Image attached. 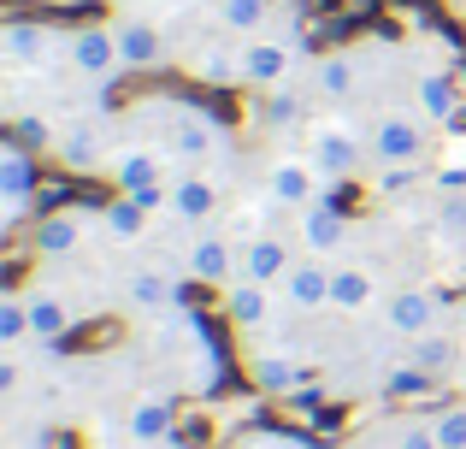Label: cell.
Listing matches in <instances>:
<instances>
[{"mask_svg":"<svg viewBox=\"0 0 466 449\" xmlns=\"http://www.w3.org/2000/svg\"><path fill=\"white\" fill-rule=\"evenodd\" d=\"M171 125H166V154L177 166H207V160H225V130L207 107H183V101H166Z\"/></svg>","mask_w":466,"mask_h":449,"instance_id":"6da1fadb","label":"cell"},{"mask_svg":"<svg viewBox=\"0 0 466 449\" xmlns=\"http://www.w3.org/2000/svg\"><path fill=\"white\" fill-rule=\"evenodd\" d=\"M366 137L360 130H349L342 118H319L308 130V160L319 166V178H330V184H342V178H354L366 166Z\"/></svg>","mask_w":466,"mask_h":449,"instance_id":"7a4b0ae2","label":"cell"},{"mask_svg":"<svg viewBox=\"0 0 466 449\" xmlns=\"http://www.w3.org/2000/svg\"><path fill=\"white\" fill-rule=\"evenodd\" d=\"M366 148L378 154V166L425 160V113H413V107H390V113H378L372 130H366Z\"/></svg>","mask_w":466,"mask_h":449,"instance_id":"3957f363","label":"cell"},{"mask_svg":"<svg viewBox=\"0 0 466 449\" xmlns=\"http://www.w3.org/2000/svg\"><path fill=\"white\" fill-rule=\"evenodd\" d=\"M66 66L77 71L83 83H113L118 71H125V59H118V42H113V24H83V30L66 36Z\"/></svg>","mask_w":466,"mask_h":449,"instance_id":"277c9868","label":"cell"},{"mask_svg":"<svg viewBox=\"0 0 466 449\" xmlns=\"http://www.w3.org/2000/svg\"><path fill=\"white\" fill-rule=\"evenodd\" d=\"M66 54V36H54L47 24H30V18H12L0 30V59L12 71H47V59Z\"/></svg>","mask_w":466,"mask_h":449,"instance_id":"5b68a950","label":"cell"},{"mask_svg":"<svg viewBox=\"0 0 466 449\" xmlns=\"http://www.w3.org/2000/svg\"><path fill=\"white\" fill-rule=\"evenodd\" d=\"M166 166H177L166 154V142H125V148L113 154V184H118V196L159 189V184H166Z\"/></svg>","mask_w":466,"mask_h":449,"instance_id":"8992f818","label":"cell"},{"mask_svg":"<svg viewBox=\"0 0 466 449\" xmlns=\"http://www.w3.org/2000/svg\"><path fill=\"white\" fill-rule=\"evenodd\" d=\"M266 196L278 201L284 213H301L319 201V166L308 154H284V160H272V172H266Z\"/></svg>","mask_w":466,"mask_h":449,"instance_id":"52a82bcc","label":"cell"},{"mask_svg":"<svg viewBox=\"0 0 466 449\" xmlns=\"http://www.w3.org/2000/svg\"><path fill=\"white\" fill-rule=\"evenodd\" d=\"M30 196H35V148H24L18 137H6L0 142V201H6V225L24 219Z\"/></svg>","mask_w":466,"mask_h":449,"instance_id":"ba28073f","label":"cell"},{"mask_svg":"<svg viewBox=\"0 0 466 449\" xmlns=\"http://www.w3.org/2000/svg\"><path fill=\"white\" fill-rule=\"evenodd\" d=\"M437 320H443V296L437 290H396V296H384V325L396 337H425L437 332Z\"/></svg>","mask_w":466,"mask_h":449,"instance_id":"9c48e42d","label":"cell"},{"mask_svg":"<svg viewBox=\"0 0 466 449\" xmlns=\"http://www.w3.org/2000/svg\"><path fill=\"white\" fill-rule=\"evenodd\" d=\"M242 266V249H230L218 230H201V237H189V249H183V272L195 278V284H230Z\"/></svg>","mask_w":466,"mask_h":449,"instance_id":"30bf717a","label":"cell"},{"mask_svg":"<svg viewBox=\"0 0 466 449\" xmlns=\"http://www.w3.org/2000/svg\"><path fill=\"white\" fill-rule=\"evenodd\" d=\"M113 42H118V59H125V71H159L171 59L166 36H159V24L148 18H113Z\"/></svg>","mask_w":466,"mask_h":449,"instance_id":"8fae6325","label":"cell"},{"mask_svg":"<svg viewBox=\"0 0 466 449\" xmlns=\"http://www.w3.org/2000/svg\"><path fill=\"white\" fill-rule=\"evenodd\" d=\"M330 272H337V266H325L319 254L296 260V266H289V278L278 284V290H284V308L289 313H325L330 308Z\"/></svg>","mask_w":466,"mask_h":449,"instance_id":"7c38bea8","label":"cell"},{"mask_svg":"<svg viewBox=\"0 0 466 449\" xmlns=\"http://www.w3.org/2000/svg\"><path fill=\"white\" fill-rule=\"evenodd\" d=\"M296 230H301V249L319 254V260H330V254H342V242H349V213L330 208V201H313V208L296 213Z\"/></svg>","mask_w":466,"mask_h":449,"instance_id":"4fadbf2b","label":"cell"},{"mask_svg":"<svg viewBox=\"0 0 466 449\" xmlns=\"http://www.w3.org/2000/svg\"><path fill=\"white\" fill-rule=\"evenodd\" d=\"M289 266H296V254H289V242L284 237H248L242 242V266H237V278H254V284H284L289 278Z\"/></svg>","mask_w":466,"mask_h":449,"instance_id":"5bb4252c","label":"cell"},{"mask_svg":"<svg viewBox=\"0 0 466 449\" xmlns=\"http://www.w3.org/2000/svg\"><path fill=\"white\" fill-rule=\"evenodd\" d=\"M354 89H360V66H354L349 47H337V54H319L313 59V95L325 107H349Z\"/></svg>","mask_w":466,"mask_h":449,"instance_id":"9a60e30c","label":"cell"},{"mask_svg":"<svg viewBox=\"0 0 466 449\" xmlns=\"http://www.w3.org/2000/svg\"><path fill=\"white\" fill-rule=\"evenodd\" d=\"M289 66H296L289 42H242V83H254V89L289 83Z\"/></svg>","mask_w":466,"mask_h":449,"instance_id":"2e32d148","label":"cell"},{"mask_svg":"<svg viewBox=\"0 0 466 449\" xmlns=\"http://www.w3.org/2000/svg\"><path fill=\"white\" fill-rule=\"evenodd\" d=\"M225 320L237 332H260L272 320V284H254V278H230L225 284Z\"/></svg>","mask_w":466,"mask_h":449,"instance_id":"e0dca14e","label":"cell"},{"mask_svg":"<svg viewBox=\"0 0 466 449\" xmlns=\"http://www.w3.org/2000/svg\"><path fill=\"white\" fill-rule=\"evenodd\" d=\"M171 426H177V414H171L166 396H137V403H130V414H125L130 444H142V449H166L171 444Z\"/></svg>","mask_w":466,"mask_h":449,"instance_id":"ac0fdd59","label":"cell"},{"mask_svg":"<svg viewBox=\"0 0 466 449\" xmlns=\"http://www.w3.org/2000/svg\"><path fill=\"white\" fill-rule=\"evenodd\" d=\"M372 301H378V278L366 272V266L342 260L337 272H330V308L337 313H366Z\"/></svg>","mask_w":466,"mask_h":449,"instance_id":"d6986e66","label":"cell"},{"mask_svg":"<svg viewBox=\"0 0 466 449\" xmlns=\"http://www.w3.org/2000/svg\"><path fill=\"white\" fill-rule=\"evenodd\" d=\"M171 213L189 219V225H207L218 213V184H213V178H201V172L177 178V184H171Z\"/></svg>","mask_w":466,"mask_h":449,"instance_id":"ffe728a7","label":"cell"},{"mask_svg":"<svg viewBox=\"0 0 466 449\" xmlns=\"http://www.w3.org/2000/svg\"><path fill=\"white\" fill-rule=\"evenodd\" d=\"M413 101H420V113L431 118V125H455L461 95H455V83H449L443 71H420V77H413Z\"/></svg>","mask_w":466,"mask_h":449,"instance_id":"44dd1931","label":"cell"},{"mask_svg":"<svg viewBox=\"0 0 466 449\" xmlns=\"http://www.w3.org/2000/svg\"><path fill=\"white\" fill-rule=\"evenodd\" d=\"M71 301L66 296H54V290H35L30 296V332H35V343H59V337L71 332Z\"/></svg>","mask_w":466,"mask_h":449,"instance_id":"7402d4cb","label":"cell"},{"mask_svg":"<svg viewBox=\"0 0 466 449\" xmlns=\"http://www.w3.org/2000/svg\"><path fill=\"white\" fill-rule=\"evenodd\" d=\"M77 249H83V225L71 219V213H47V219L35 225V254H42V260H71Z\"/></svg>","mask_w":466,"mask_h":449,"instance_id":"603a6c76","label":"cell"},{"mask_svg":"<svg viewBox=\"0 0 466 449\" xmlns=\"http://www.w3.org/2000/svg\"><path fill=\"white\" fill-rule=\"evenodd\" d=\"M125 301H130L137 313H166L171 301H177V284H171L166 272H154V266H142V272H130Z\"/></svg>","mask_w":466,"mask_h":449,"instance_id":"cb8c5ba5","label":"cell"},{"mask_svg":"<svg viewBox=\"0 0 466 449\" xmlns=\"http://www.w3.org/2000/svg\"><path fill=\"white\" fill-rule=\"evenodd\" d=\"M248 372H254V384H260V391H272V396L301 391V367L289 355H248Z\"/></svg>","mask_w":466,"mask_h":449,"instance_id":"d4e9b609","label":"cell"},{"mask_svg":"<svg viewBox=\"0 0 466 449\" xmlns=\"http://www.w3.org/2000/svg\"><path fill=\"white\" fill-rule=\"evenodd\" d=\"M455 355H461V343H455V337H449V332H425V337H413V367H420V372H431V379H443V372L449 367H455Z\"/></svg>","mask_w":466,"mask_h":449,"instance_id":"484cf974","label":"cell"},{"mask_svg":"<svg viewBox=\"0 0 466 449\" xmlns=\"http://www.w3.org/2000/svg\"><path fill=\"white\" fill-rule=\"evenodd\" d=\"M30 337H35L30 332V296L6 290V296H0V343H6V355H18Z\"/></svg>","mask_w":466,"mask_h":449,"instance_id":"4316f807","label":"cell"},{"mask_svg":"<svg viewBox=\"0 0 466 449\" xmlns=\"http://www.w3.org/2000/svg\"><path fill=\"white\" fill-rule=\"evenodd\" d=\"M101 225H106V237H118V242H142V230H148V208H142L137 196H118L113 208H101Z\"/></svg>","mask_w":466,"mask_h":449,"instance_id":"83f0119b","label":"cell"},{"mask_svg":"<svg viewBox=\"0 0 466 449\" xmlns=\"http://www.w3.org/2000/svg\"><path fill=\"white\" fill-rule=\"evenodd\" d=\"M59 160H66L71 172H95V160H101V130H95V118L77 125L71 137H59Z\"/></svg>","mask_w":466,"mask_h":449,"instance_id":"f1b7e54d","label":"cell"},{"mask_svg":"<svg viewBox=\"0 0 466 449\" xmlns=\"http://www.w3.org/2000/svg\"><path fill=\"white\" fill-rule=\"evenodd\" d=\"M266 12H272L266 0H218V24H230V30H242V36L260 30Z\"/></svg>","mask_w":466,"mask_h":449,"instance_id":"f546056e","label":"cell"},{"mask_svg":"<svg viewBox=\"0 0 466 449\" xmlns=\"http://www.w3.org/2000/svg\"><path fill=\"white\" fill-rule=\"evenodd\" d=\"M431 432H437V444H443V449H466V403L437 408V414H431Z\"/></svg>","mask_w":466,"mask_h":449,"instance_id":"4dcf8cb0","label":"cell"},{"mask_svg":"<svg viewBox=\"0 0 466 449\" xmlns=\"http://www.w3.org/2000/svg\"><path fill=\"white\" fill-rule=\"evenodd\" d=\"M390 449H443L431 432V420H401V426H390Z\"/></svg>","mask_w":466,"mask_h":449,"instance_id":"1f68e13d","label":"cell"},{"mask_svg":"<svg viewBox=\"0 0 466 449\" xmlns=\"http://www.w3.org/2000/svg\"><path fill=\"white\" fill-rule=\"evenodd\" d=\"M266 118H272V125H296V118H301V89L278 83V89H272V101H266Z\"/></svg>","mask_w":466,"mask_h":449,"instance_id":"d6a6232c","label":"cell"},{"mask_svg":"<svg viewBox=\"0 0 466 449\" xmlns=\"http://www.w3.org/2000/svg\"><path fill=\"white\" fill-rule=\"evenodd\" d=\"M237 449H313V444L289 438V432H248V438H237Z\"/></svg>","mask_w":466,"mask_h":449,"instance_id":"836d02e7","label":"cell"},{"mask_svg":"<svg viewBox=\"0 0 466 449\" xmlns=\"http://www.w3.org/2000/svg\"><path fill=\"white\" fill-rule=\"evenodd\" d=\"M12 137H18L24 148H59V137L47 125H35V118H18V125H12Z\"/></svg>","mask_w":466,"mask_h":449,"instance_id":"e575fe53","label":"cell"},{"mask_svg":"<svg viewBox=\"0 0 466 449\" xmlns=\"http://www.w3.org/2000/svg\"><path fill=\"white\" fill-rule=\"evenodd\" d=\"M437 184H443V189H466V166H449V172H437Z\"/></svg>","mask_w":466,"mask_h":449,"instance_id":"d590c367","label":"cell"},{"mask_svg":"<svg viewBox=\"0 0 466 449\" xmlns=\"http://www.w3.org/2000/svg\"><path fill=\"white\" fill-rule=\"evenodd\" d=\"M461 349H466V320H461Z\"/></svg>","mask_w":466,"mask_h":449,"instance_id":"8d00e7d4","label":"cell"},{"mask_svg":"<svg viewBox=\"0 0 466 449\" xmlns=\"http://www.w3.org/2000/svg\"><path fill=\"white\" fill-rule=\"evenodd\" d=\"M59 6H77V0H59Z\"/></svg>","mask_w":466,"mask_h":449,"instance_id":"74e56055","label":"cell"},{"mask_svg":"<svg viewBox=\"0 0 466 449\" xmlns=\"http://www.w3.org/2000/svg\"><path fill=\"white\" fill-rule=\"evenodd\" d=\"M313 449H330V444H313Z\"/></svg>","mask_w":466,"mask_h":449,"instance_id":"f35d334b","label":"cell"},{"mask_svg":"<svg viewBox=\"0 0 466 449\" xmlns=\"http://www.w3.org/2000/svg\"><path fill=\"white\" fill-rule=\"evenodd\" d=\"M461 6H466V0H461Z\"/></svg>","mask_w":466,"mask_h":449,"instance_id":"ab89813d","label":"cell"}]
</instances>
